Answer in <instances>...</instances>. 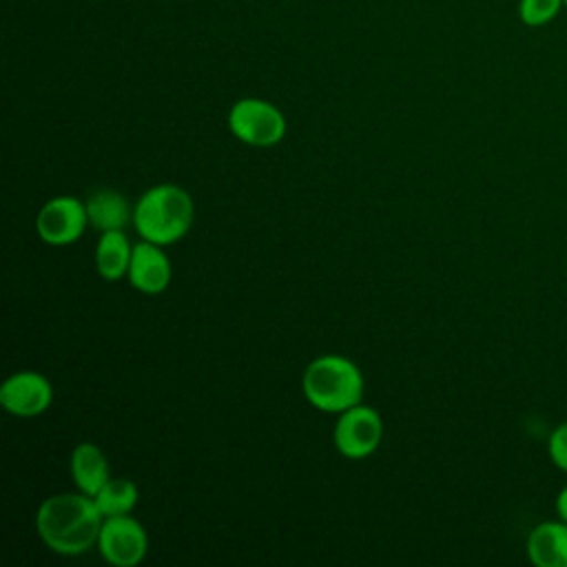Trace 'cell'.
<instances>
[{"label": "cell", "instance_id": "obj_16", "mask_svg": "<svg viewBox=\"0 0 567 567\" xmlns=\"http://www.w3.org/2000/svg\"><path fill=\"white\" fill-rule=\"evenodd\" d=\"M549 456H551V461H554L563 472H567V423L558 425V427L551 432V439H549Z\"/></svg>", "mask_w": 567, "mask_h": 567}, {"label": "cell", "instance_id": "obj_10", "mask_svg": "<svg viewBox=\"0 0 567 567\" xmlns=\"http://www.w3.org/2000/svg\"><path fill=\"white\" fill-rule=\"evenodd\" d=\"M86 217L89 224L104 233V230H122L128 219H133V210L126 197L115 188H97L93 190L86 202Z\"/></svg>", "mask_w": 567, "mask_h": 567}, {"label": "cell", "instance_id": "obj_5", "mask_svg": "<svg viewBox=\"0 0 567 567\" xmlns=\"http://www.w3.org/2000/svg\"><path fill=\"white\" fill-rule=\"evenodd\" d=\"M100 556L113 567H135L148 549V536L140 520L128 514L109 516L97 536Z\"/></svg>", "mask_w": 567, "mask_h": 567}, {"label": "cell", "instance_id": "obj_4", "mask_svg": "<svg viewBox=\"0 0 567 567\" xmlns=\"http://www.w3.org/2000/svg\"><path fill=\"white\" fill-rule=\"evenodd\" d=\"M228 128L244 144L266 148L284 140L286 117L261 97H241L228 111Z\"/></svg>", "mask_w": 567, "mask_h": 567}, {"label": "cell", "instance_id": "obj_13", "mask_svg": "<svg viewBox=\"0 0 567 567\" xmlns=\"http://www.w3.org/2000/svg\"><path fill=\"white\" fill-rule=\"evenodd\" d=\"M133 257V246L124 230H104L100 233L95 246V268L102 279L117 281L128 272Z\"/></svg>", "mask_w": 567, "mask_h": 567}, {"label": "cell", "instance_id": "obj_12", "mask_svg": "<svg viewBox=\"0 0 567 567\" xmlns=\"http://www.w3.org/2000/svg\"><path fill=\"white\" fill-rule=\"evenodd\" d=\"M527 554L538 567H567V523H540L527 538Z\"/></svg>", "mask_w": 567, "mask_h": 567}, {"label": "cell", "instance_id": "obj_8", "mask_svg": "<svg viewBox=\"0 0 567 567\" xmlns=\"http://www.w3.org/2000/svg\"><path fill=\"white\" fill-rule=\"evenodd\" d=\"M53 401L51 381L33 370L11 374L0 388V403L9 414L38 416L49 410Z\"/></svg>", "mask_w": 567, "mask_h": 567}, {"label": "cell", "instance_id": "obj_9", "mask_svg": "<svg viewBox=\"0 0 567 567\" xmlns=\"http://www.w3.org/2000/svg\"><path fill=\"white\" fill-rule=\"evenodd\" d=\"M171 261L159 244L144 239L133 246V257L126 277L135 290L146 295L164 292L171 284Z\"/></svg>", "mask_w": 567, "mask_h": 567}, {"label": "cell", "instance_id": "obj_7", "mask_svg": "<svg viewBox=\"0 0 567 567\" xmlns=\"http://www.w3.org/2000/svg\"><path fill=\"white\" fill-rule=\"evenodd\" d=\"M86 224H89V217H86L84 202L71 195H60L49 199L35 217V230L40 239L51 246H66L78 241Z\"/></svg>", "mask_w": 567, "mask_h": 567}, {"label": "cell", "instance_id": "obj_14", "mask_svg": "<svg viewBox=\"0 0 567 567\" xmlns=\"http://www.w3.org/2000/svg\"><path fill=\"white\" fill-rule=\"evenodd\" d=\"M137 498L140 489L131 478H109V483L93 496L104 518L131 514V509L137 505Z\"/></svg>", "mask_w": 567, "mask_h": 567}, {"label": "cell", "instance_id": "obj_2", "mask_svg": "<svg viewBox=\"0 0 567 567\" xmlns=\"http://www.w3.org/2000/svg\"><path fill=\"white\" fill-rule=\"evenodd\" d=\"M193 197L177 184L148 188L133 208V226L142 239L168 246L179 241L193 226Z\"/></svg>", "mask_w": 567, "mask_h": 567}, {"label": "cell", "instance_id": "obj_15", "mask_svg": "<svg viewBox=\"0 0 567 567\" xmlns=\"http://www.w3.org/2000/svg\"><path fill=\"white\" fill-rule=\"evenodd\" d=\"M563 9V0H518L516 13L525 27L538 29L554 22Z\"/></svg>", "mask_w": 567, "mask_h": 567}, {"label": "cell", "instance_id": "obj_17", "mask_svg": "<svg viewBox=\"0 0 567 567\" xmlns=\"http://www.w3.org/2000/svg\"><path fill=\"white\" fill-rule=\"evenodd\" d=\"M556 509H558L560 518L567 523V487L560 489V494H558V498H556Z\"/></svg>", "mask_w": 567, "mask_h": 567}, {"label": "cell", "instance_id": "obj_11", "mask_svg": "<svg viewBox=\"0 0 567 567\" xmlns=\"http://www.w3.org/2000/svg\"><path fill=\"white\" fill-rule=\"evenodd\" d=\"M71 474L80 492L95 496L111 478L109 461L95 443H78L71 452Z\"/></svg>", "mask_w": 567, "mask_h": 567}, {"label": "cell", "instance_id": "obj_6", "mask_svg": "<svg viewBox=\"0 0 567 567\" xmlns=\"http://www.w3.org/2000/svg\"><path fill=\"white\" fill-rule=\"evenodd\" d=\"M383 436V421L379 412L370 405L357 403L343 412H339V421L334 425V445L348 458H365L370 456Z\"/></svg>", "mask_w": 567, "mask_h": 567}, {"label": "cell", "instance_id": "obj_18", "mask_svg": "<svg viewBox=\"0 0 567 567\" xmlns=\"http://www.w3.org/2000/svg\"><path fill=\"white\" fill-rule=\"evenodd\" d=\"M563 4H565V11H567V0H563Z\"/></svg>", "mask_w": 567, "mask_h": 567}, {"label": "cell", "instance_id": "obj_1", "mask_svg": "<svg viewBox=\"0 0 567 567\" xmlns=\"http://www.w3.org/2000/svg\"><path fill=\"white\" fill-rule=\"evenodd\" d=\"M102 523V512L93 496L84 492L53 494L44 498L35 512V529L40 538L49 549L62 556H80L97 545Z\"/></svg>", "mask_w": 567, "mask_h": 567}, {"label": "cell", "instance_id": "obj_3", "mask_svg": "<svg viewBox=\"0 0 567 567\" xmlns=\"http://www.w3.org/2000/svg\"><path fill=\"white\" fill-rule=\"evenodd\" d=\"M301 388L310 405L337 414L361 403L363 374L348 357L323 354L308 363Z\"/></svg>", "mask_w": 567, "mask_h": 567}]
</instances>
